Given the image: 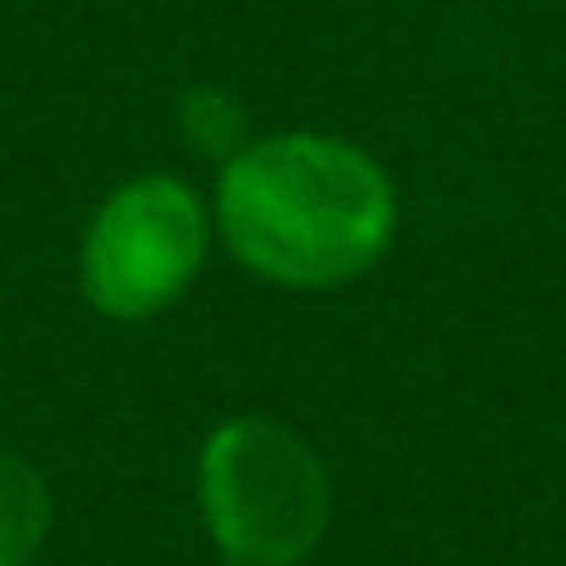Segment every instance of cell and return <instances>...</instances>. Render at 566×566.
Here are the masks:
<instances>
[{
	"label": "cell",
	"instance_id": "8992f818",
	"mask_svg": "<svg viewBox=\"0 0 566 566\" xmlns=\"http://www.w3.org/2000/svg\"><path fill=\"white\" fill-rule=\"evenodd\" d=\"M222 566H233V560H222Z\"/></svg>",
	"mask_w": 566,
	"mask_h": 566
},
{
	"label": "cell",
	"instance_id": "277c9868",
	"mask_svg": "<svg viewBox=\"0 0 566 566\" xmlns=\"http://www.w3.org/2000/svg\"><path fill=\"white\" fill-rule=\"evenodd\" d=\"M51 533V489L34 461L0 450V566H29Z\"/></svg>",
	"mask_w": 566,
	"mask_h": 566
},
{
	"label": "cell",
	"instance_id": "7a4b0ae2",
	"mask_svg": "<svg viewBox=\"0 0 566 566\" xmlns=\"http://www.w3.org/2000/svg\"><path fill=\"white\" fill-rule=\"evenodd\" d=\"M323 455L272 417H233L200 450V516L233 566H301L328 533Z\"/></svg>",
	"mask_w": 566,
	"mask_h": 566
},
{
	"label": "cell",
	"instance_id": "6da1fadb",
	"mask_svg": "<svg viewBox=\"0 0 566 566\" xmlns=\"http://www.w3.org/2000/svg\"><path fill=\"white\" fill-rule=\"evenodd\" d=\"M211 222L244 272L283 290H339L384 261L400 200L389 172L350 139L290 128L222 161Z\"/></svg>",
	"mask_w": 566,
	"mask_h": 566
},
{
	"label": "cell",
	"instance_id": "3957f363",
	"mask_svg": "<svg viewBox=\"0 0 566 566\" xmlns=\"http://www.w3.org/2000/svg\"><path fill=\"white\" fill-rule=\"evenodd\" d=\"M211 228L217 222L206 200L172 172L117 184L90 217L78 250V283L90 306L112 323L161 317L200 277Z\"/></svg>",
	"mask_w": 566,
	"mask_h": 566
},
{
	"label": "cell",
	"instance_id": "5b68a950",
	"mask_svg": "<svg viewBox=\"0 0 566 566\" xmlns=\"http://www.w3.org/2000/svg\"><path fill=\"white\" fill-rule=\"evenodd\" d=\"M178 128L184 139L206 156V161H233L244 145H250V112L233 90H217V84H195L184 101H178Z\"/></svg>",
	"mask_w": 566,
	"mask_h": 566
}]
</instances>
